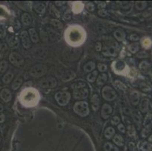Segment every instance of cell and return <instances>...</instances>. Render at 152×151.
<instances>
[{
  "mask_svg": "<svg viewBox=\"0 0 152 151\" xmlns=\"http://www.w3.org/2000/svg\"><path fill=\"white\" fill-rule=\"evenodd\" d=\"M20 99L24 105H26L27 107H33L38 103L40 95L37 90L34 89L33 88H29L22 92Z\"/></svg>",
  "mask_w": 152,
  "mask_h": 151,
  "instance_id": "1",
  "label": "cell"
},
{
  "mask_svg": "<svg viewBox=\"0 0 152 151\" xmlns=\"http://www.w3.org/2000/svg\"><path fill=\"white\" fill-rule=\"evenodd\" d=\"M86 33L82 32L80 28H70L66 31V41L72 45H78L84 41Z\"/></svg>",
  "mask_w": 152,
  "mask_h": 151,
  "instance_id": "2",
  "label": "cell"
},
{
  "mask_svg": "<svg viewBox=\"0 0 152 151\" xmlns=\"http://www.w3.org/2000/svg\"><path fill=\"white\" fill-rule=\"evenodd\" d=\"M118 44L112 38H108V41L106 42V45L102 48V53L105 56H111L115 57L117 54L118 52Z\"/></svg>",
  "mask_w": 152,
  "mask_h": 151,
  "instance_id": "3",
  "label": "cell"
},
{
  "mask_svg": "<svg viewBox=\"0 0 152 151\" xmlns=\"http://www.w3.org/2000/svg\"><path fill=\"white\" fill-rule=\"evenodd\" d=\"M73 110L76 114L81 116V117H86L89 114V106L86 101H80L74 103Z\"/></svg>",
  "mask_w": 152,
  "mask_h": 151,
  "instance_id": "4",
  "label": "cell"
},
{
  "mask_svg": "<svg viewBox=\"0 0 152 151\" xmlns=\"http://www.w3.org/2000/svg\"><path fill=\"white\" fill-rule=\"evenodd\" d=\"M47 71H48V68L46 65L38 64L33 66L32 67L30 68L29 73H30V76H32V77L40 78L46 75L47 73Z\"/></svg>",
  "mask_w": 152,
  "mask_h": 151,
  "instance_id": "5",
  "label": "cell"
},
{
  "mask_svg": "<svg viewBox=\"0 0 152 151\" xmlns=\"http://www.w3.org/2000/svg\"><path fill=\"white\" fill-rule=\"evenodd\" d=\"M55 98L57 103L59 105L64 107L70 102V98H71V95H70V92L62 91V92H57L55 94Z\"/></svg>",
  "mask_w": 152,
  "mask_h": 151,
  "instance_id": "6",
  "label": "cell"
},
{
  "mask_svg": "<svg viewBox=\"0 0 152 151\" xmlns=\"http://www.w3.org/2000/svg\"><path fill=\"white\" fill-rule=\"evenodd\" d=\"M57 84H58L57 80L53 76L45 77L38 82L39 86L42 88H53L56 87Z\"/></svg>",
  "mask_w": 152,
  "mask_h": 151,
  "instance_id": "7",
  "label": "cell"
},
{
  "mask_svg": "<svg viewBox=\"0 0 152 151\" xmlns=\"http://www.w3.org/2000/svg\"><path fill=\"white\" fill-rule=\"evenodd\" d=\"M102 97L105 101H113L114 100L116 99L117 93L115 90L110 86H104L102 90Z\"/></svg>",
  "mask_w": 152,
  "mask_h": 151,
  "instance_id": "8",
  "label": "cell"
},
{
  "mask_svg": "<svg viewBox=\"0 0 152 151\" xmlns=\"http://www.w3.org/2000/svg\"><path fill=\"white\" fill-rule=\"evenodd\" d=\"M8 59H9L11 64L16 67H19L21 65H23L24 62V59L22 55H20L17 52H11L8 56Z\"/></svg>",
  "mask_w": 152,
  "mask_h": 151,
  "instance_id": "9",
  "label": "cell"
},
{
  "mask_svg": "<svg viewBox=\"0 0 152 151\" xmlns=\"http://www.w3.org/2000/svg\"><path fill=\"white\" fill-rule=\"evenodd\" d=\"M89 91L87 88L74 90V92H73L74 97L76 100L86 99L89 97Z\"/></svg>",
  "mask_w": 152,
  "mask_h": 151,
  "instance_id": "10",
  "label": "cell"
},
{
  "mask_svg": "<svg viewBox=\"0 0 152 151\" xmlns=\"http://www.w3.org/2000/svg\"><path fill=\"white\" fill-rule=\"evenodd\" d=\"M113 113V108L110 104L104 103L101 110V116L103 119H108L110 118Z\"/></svg>",
  "mask_w": 152,
  "mask_h": 151,
  "instance_id": "11",
  "label": "cell"
},
{
  "mask_svg": "<svg viewBox=\"0 0 152 151\" xmlns=\"http://www.w3.org/2000/svg\"><path fill=\"white\" fill-rule=\"evenodd\" d=\"M20 40L22 42V46L25 49H29L31 47V42H30V36L27 31L24 30L20 33Z\"/></svg>",
  "mask_w": 152,
  "mask_h": 151,
  "instance_id": "12",
  "label": "cell"
},
{
  "mask_svg": "<svg viewBox=\"0 0 152 151\" xmlns=\"http://www.w3.org/2000/svg\"><path fill=\"white\" fill-rule=\"evenodd\" d=\"M75 78H76L75 72L70 70H65L61 75V80L62 82H64L71 81V80H74Z\"/></svg>",
  "mask_w": 152,
  "mask_h": 151,
  "instance_id": "13",
  "label": "cell"
},
{
  "mask_svg": "<svg viewBox=\"0 0 152 151\" xmlns=\"http://www.w3.org/2000/svg\"><path fill=\"white\" fill-rule=\"evenodd\" d=\"M0 98L4 102L11 101L12 99V94L8 88H2L0 92Z\"/></svg>",
  "mask_w": 152,
  "mask_h": 151,
  "instance_id": "14",
  "label": "cell"
},
{
  "mask_svg": "<svg viewBox=\"0 0 152 151\" xmlns=\"http://www.w3.org/2000/svg\"><path fill=\"white\" fill-rule=\"evenodd\" d=\"M101 100L98 94H94L91 97V106L94 111H97L100 107Z\"/></svg>",
  "mask_w": 152,
  "mask_h": 151,
  "instance_id": "15",
  "label": "cell"
},
{
  "mask_svg": "<svg viewBox=\"0 0 152 151\" xmlns=\"http://www.w3.org/2000/svg\"><path fill=\"white\" fill-rule=\"evenodd\" d=\"M33 9L37 14H39L40 15H42L45 14L46 8L45 4H43L42 2H36L34 4Z\"/></svg>",
  "mask_w": 152,
  "mask_h": 151,
  "instance_id": "16",
  "label": "cell"
},
{
  "mask_svg": "<svg viewBox=\"0 0 152 151\" xmlns=\"http://www.w3.org/2000/svg\"><path fill=\"white\" fill-rule=\"evenodd\" d=\"M114 36L116 39L117 41L122 42V41H123L125 39V38H126V33L123 31V30L118 28V29H117L114 32Z\"/></svg>",
  "mask_w": 152,
  "mask_h": 151,
  "instance_id": "17",
  "label": "cell"
},
{
  "mask_svg": "<svg viewBox=\"0 0 152 151\" xmlns=\"http://www.w3.org/2000/svg\"><path fill=\"white\" fill-rule=\"evenodd\" d=\"M29 36H30V40L32 41L33 43H37V42L40 41V39H39V35L36 32V30L34 29V28H30L28 31Z\"/></svg>",
  "mask_w": 152,
  "mask_h": 151,
  "instance_id": "18",
  "label": "cell"
},
{
  "mask_svg": "<svg viewBox=\"0 0 152 151\" xmlns=\"http://www.w3.org/2000/svg\"><path fill=\"white\" fill-rule=\"evenodd\" d=\"M23 82H24V80H23V78L21 77V76H18L16 79H14V81L12 82V89L14 90V91H15V90H18L23 84Z\"/></svg>",
  "mask_w": 152,
  "mask_h": 151,
  "instance_id": "19",
  "label": "cell"
},
{
  "mask_svg": "<svg viewBox=\"0 0 152 151\" xmlns=\"http://www.w3.org/2000/svg\"><path fill=\"white\" fill-rule=\"evenodd\" d=\"M95 67L96 64L94 61H89L83 66V70L85 73H91L94 71Z\"/></svg>",
  "mask_w": 152,
  "mask_h": 151,
  "instance_id": "20",
  "label": "cell"
},
{
  "mask_svg": "<svg viewBox=\"0 0 152 151\" xmlns=\"http://www.w3.org/2000/svg\"><path fill=\"white\" fill-rule=\"evenodd\" d=\"M21 22L24 26H29L32 23V18L28 13H24L21 16Z\"/></svg>",
  "mask_w": 152,
  "mask_h": 151,
  "instance_id": "21",
  "label": "cell"
},
{
  "mask_svg": "<svg viewBox=\"0 0 152 151\" xmlns=\"http://www.w3.org/2000/svg\"><path fill=\"white\" fill-rule=\"evenodd\" d=\"M113 142L116 144L117 147H123L124 139L120 135H116L113 137Z\"/></svg>",
  "mask_w": 152,
  "mask_h": 151,
  "instance_id": "22",
  "label": "cell"
},
{
  "mask_svg": "<svg viewBox=\"0 0 152 151\" xmlns=\"http://www.w3.org/2000/svg\"><path fill=\"white\" fill-rule=\"evenodd\" d=\"M14 78V73L12 72H7L2 78V82L4 84H9Z\"/></svg>",
  "mask_w": 152,
  "mask_h": 151,
  "instance_id": "23",
  "label": "cell"
},
{
  "mask_svg": "<svg viewBox=\"0 0 152 151\" xmlns=\"http://www.w3.org/2000/svg\"><path fill=\"white\" fill-rule=\"evenodd\" d=\"M115 135V129L112 126H109L104 131V137L108 140H110Z\"/></svg>",
  "mask_w": 152,
  "mask_h": 151,
  "instance_id": "24",
  "label": "cell"
},
{
  "mask_svg": "<svg viewBox=\"0 0 152 151\" xmlns=\"http://www.w3.org/2000/svg\"><path fill=\"white\" fill-rule=\"evenodd\" d=\"M130 98L132 104L137 105L138 103V101H139V95L137 92H132L130 93Z\"/></svg>",
  "mask_w": 152,
  "mask_h": 151,
  "instance_id": "25",
  "label": "cell"
},
{
  "mask_svg": "<svg viewBox=\"0 0 152 151\" xmlns=\"http://www.w3.org/2000/svg\"><path fill=\"white\" fill-rule=\"evenodd\" d=\"M104 151H120L119 148L114 144L110 142H107L104 144Z\"/></svg>",
  "mask_w": 152,
  "mask_h": 151,
  "instance_id": "26",
  "label": "cell"
},
{
  "mask_svg": "<svg viewBox=\"0 0 152 151\" xmlns=\"http://www.w3.org/2000/svg\"><path fill=\"white\" fill-rule=\"evenodd\" d=\"M108 80V75L105 73H102L99 76H98L97 78V81L96 83L98 86H103Z\"/></svg>",
  "mask_w": 152,
  "mask_h": 151,
  "instance_id": "27",
  "label": "cell"
},
{
  "mask_svg": "<svg viewBox=\"0 0 152 151\" xmlns=\"http://www.w3.org/2000/svg\"><path fill=\"white\" fill-rule=\"evenodd\" d=\"M50 24L53 27L56 28L58 30H62L64 27V25L58 19H51L50 20Z\"/></svg>",
  "mask_w": 152,
  "mask_h": 151,
  "instance_id": "28",
  "label": "cell"
},
{
  "mask_svg": "<svg viewBox=\"0 0 152 151\" xmlns=\"http://www.w3.org/2000/svg\"><path fill=\"white\" fill-rule=\"evenodd\" d=\"M83 7H84V5H83L82 2H74V5H73L72 10L74 13H80V12L82 11Z\"/></svg>",
  "mask_w": 152,
  "mask_h": 151,
  "instance_id": "29",
  "label": "cell"
},
{
  "mask_svg": "<svg viewBox=\"0 0 152 151\" xmlns=\"http://www.w3.org/2000/svg\"><path fill=\"white\" fill-rule=\"evenodd\" d=\"M97 77H98V71L94 70V71L91 72V73H89L88 74L86 79H87V80H88L89 82L92 83V82H95V80H97Z\"/></svg>",
  "mask_w": 152,
  "mask_h": 151,
  "instance_id": "30",
  "label": "cell"
},
{
  "mask_svg": "<svg viewBox=\"0 0 152 151\" xmlns=\"http://www.w3.org/2000/svg\"><path fill=\"white\" fill-rule=\"evenodd\" d=\"M48 33V36L50 37V39L52 40L58 39L59 36H60L58 33H57L55 30H53V29H51V28L48 29V33Z\"/></svg>",
  "mask_w": 152,
  "mask_h": 151,
  "instance_id": "31",
  "label": "cell"
},
{
  "mask_svg": "<svg viewBox=\"0 0 152 151\" xmlns=\"http://www.w3.org/2000/svg\"><path fill=\"white\" fill-rule=\"evenodd\" d=\"M86 84L85 82L80 81V82H76L75 83H74L71 86L72 88L74 90L76 89H80V88H86Z\"/></svg>",
  "mask_w": 152,
  "mask_h": 151,
  "instance_id": "32",
  "label": "cell"
},
{
  "mask_svg": "<svg viewBox=\"0 0 152 151\" xmlns=\"http://www.w3.org/2000/svg\"><path fill=\"white\" fill-rule=\"evenodd\" d=\"M148 108V99H143L140 103V110L142 113H145Z\"/></svg>",
  "mask_w": 152,
  "mask_h": 151,
  "instance_id": "33",
  "label": "cell"
},
{
  "mask_svg": "<svg viewBox=\"0 0 152 151\" xmlns=\"http://www.w3.org/2000/svg\"><path fill=\"white\" fill-rule=\"evenodd\" d=\"M114 65H115V70L114 71L117 72L118 70H122L124 67H125V63L121 61H118L114 62Z\"/></svg>",
  "mask_w": 152,
  "mask_h": 151,
  "instance_id": "34",
  "label": "cell"
},
{
  "mask_svg": "<svg viewBox=\"0 0 152 151\" xmlns=\"http://www.w3.org/2000/svg\"><path fill=\"white\" fill-rule=\"evenodd\" d=\"M114 86H115L117 88H118L119 90H120V91H126V86H125L123 82L119 81V80H116V81L114 82Z\"/></svg>",
  "mask_w": 152,
  "mask_h": 151,
  "instance_id": "35",
  "label": "cell"
},
{
  "mask_svg": "<svg viewBox=\"0 0 152 151\" xmlns=\"http://www.w3.org/2000/svg\"><path fill=\"white\" fill-rule=\"evenodd\" d=\"M138 48H139V45H138V43H136V42L132 43L129 46V50H130L132 53H133V54H135V53H136V52H138Z\"/></svg>",
  "mask_w": 152,
  "mask_h": 151,
  "instance_id": "36",
  "label": "cell"
},
{
  "mask_svg": "<svg viewBox=\"0 0 152 151\" xmlns=\"http://www.w3.org/2000/svg\"><path fill=\"white\" fill-rule=\"evenodd\" d=\"M7 68H8V62L4 60L0 61V73H5Z\"/></svg>",
  "mask_w": 152,
  "mask_h": 151,
  "instance_id": "37",
  "label": "cell"
},
{
  "mask_svg": "<svg viewBox=\"0 0 152 151\" xmlns=\"http://www.w3.org/2000/svg\"><path fill=\"white\" fill-rule=\"evenodd\" d=\"M147 5V2H136V8L138 10H143Z\"/></svg>",
  "mask_w": 152,
  "mask_h": 151,
  "instance_id": "38",
  "label": "cell"
},
{
  "mask_svg": "<svg viewBox=\"0 0 152 151\" xmlns=\"http://www.w3.org/2000/svg\"><path fill=\"white\" fill-rule=\"evenodd\" d=\"M8 44L11 47H17L19 42H18V40L16 38L12 37L11 39L8 40Z\"/></svg>",
  "mask_w": 152,
  "mask_h": 151,
  "instance_id": "39",
  "label": "cell"
},
{
  "mask_svg": "<svg viewBox=\"0 0 152 151\" xmlns=\"http://www.w3.org/2000/svg\"><path fill=\"white\" fill-rule=\"evenodd\" d=\"M97 67H98V71H100L101 73H104V72H106L107 70H108V67H107L106 64H102V63L98 64Z\"/></svg>",
  "mask_w": 152,
  "mask_h": 151,
  "instance_id": "40",
  "label": "cell"
},
{
  "mask_svg": "<svg viewBox=\"0 0 152 151\" xmlns=\"http://www.w3.org/2000/svg\"><path fill=\"white\" fill-rule=\"evenodd\" d=\"M110 123L112 124L113 125H118V124L120 123V119L119 116H113V118L110 120Z\"/></svg>",
  "mask_w": 152,
  "mask_h": 151,
  "instance_id": "41",
  "label": "cell"
},
{
  "mask_svg": "<svg viewBox=\"0 0 152 151\" xmlns=\"http://www.w3.org/2000/svg\"><path fill=\"white\" fill-rule=\"evenodd\" d=\"M135 133H136V131H135L134 127L132 125H129L127 127V134L129 135V136L132 137L135 135Z\"/></svg>",
  "mask_w": 152,
  "mask_h": 151,
  "instance_id": "42",
  "label": "cell"
},
{
  "mask_svg": "<svg viewBox=\"0 0 152 151\" xmlns=\"http://www.w3.org/2000/svg\"><path fill=\"white\" fill-rule=\"evenodd\" d=\"M5 27L2 24H0V39H4L5 37Z\"/></svg>",
  "mask_w": 152,
  "mask_h": 151,
  "instance_id": "43",
  "label": "cell"
},
{
  "mask_svg": "<svg viewBox=\"0 0 152 151\" xmlns=\"http://www.w3.org/2000/svg\"><path fill=\"white\" fill-rule=\"evenodd\" d=\"M51 14H52V15H54V16L55 15L57 18H60V13L57 10L56 8H55L54 5L51 6Z\"/></svg>",
  "mask_w": 152,
  "mask_h": 151,
  "instance_id": "44",
  "label": "cell"
},
{
  "mask_svg": "<svg viewBox=\"0 0 152 151\" xmlns=\"http://www.w3.org/2000/svg\"><path fill=\"white\" fill-rule=\"evenodd\" d=\"M71 18H72V13H71L70 11L67 10L64 12V15H63V18H64V20H70Z\"/></svg>",
  "mask_w": 152,
  "mask_h": 151,
  "instance_id": "45",
  "label": "cell"
},
{
  "mask_svg": "<svg viewBox=\"0 0 152 151\" xmlns=\"http://www.w3.org/2000/svg\"><path fill=\"white\" fill-rule=\"evenodd\" d=\"M40 37H41L42 41H44V42H47V40H48V33L45 32L44 30H41V32H40Z\"/></svg>",
  "mask_w": 152,
  "mask_h": 151,
  "instance_id": "46",
  "label": "cell"
},
{
  "mask_svg": "<svg viewBox=\"0 0 152 151\" xmlns=\"http://www.w3.org/2000/svg\"><path fill=\"white\" fill-rule=\"evenodd\" d=\"M86 8L89 12H93L95 8V6L94 3L92 2H88L87 4L86 5Z\"/></svg>",
  "mask_w": 152,
  "mask_h": 151,
  "instance_id": "47",
  "label": "cell"
},
{
  "mask_svg": "<svg viewBox=\"0 0 152 151\" xmlns=\"http://www.w3.org/2000/svg\"><path fill=\"white\" fill-rule=\"evenodd\" d=\"M132 6V4L131 3H130V2H122L121 3H120V7L123 8V9H128V8H130V7Z\"/></svg>",
  "mask_w": 152,
  "mask_h": 151,
  "instance_id": "48",
  "label": "cell"
},
{
  "mask_svg": "<svg viewBox=\"0 0 152 151\" xmlns=\"http://www.w3.org/2000/svg\"><path fill=\"white\" fill-rule=\"evenodd\" d=\"M98 14L100 17H103V18H105V17H108L109 14H108V12H107L105 9H101V10H98Z\"/></svg>",
  "mask_w": 152,
  "mask_h": 151,
  "instance_id": "49",
  "label": "cell"
},
{
  "mask_svg": "<svg viewBox=\"0 0 152 151\" xmlns=\"http://www.w3.org/2000/svg\"><path fill=\"white\" fill-rule=\"evenodd\" d=\"M13 26H14V30H19L21 28V24L20 23V21L18 20H15L13 23Z\"/></svg>",
  "mask_w": 152,
  "mask_h": 151,
  "instance_id": "50",
  "label": "cell"
},
{
  "mask_svg": "<svg viewBox=\"0 0 152 151\" xmlns=\"http://www.w3.org/2000/svg\"><path fill=\"white\" fill-rule=\"evenodd\" d=\"M117 128H118V130L120 132H122V133H125L126 132V129H125V126H124V125L123 123L118 124Z\"/></svg>",
  "mask_w": 152,
  "mask_h": 151,
  "instance_id": "51",
  "label": "cell"
},
{
  "mask_svg": "<svg viewBox=\"0 0 152 151\" xmlns=\"http://www.w3.org/2000/svg\"><path fill=\"white\" fill-rule=\"evenodd\" d=\"M137 57L139 58H144L148 57V54H147L146 52H140L138 54H137Z\"/></svg>",
  "mask_w": 152,
  "mask_h": 151,
  "instance_id": "52",
  "label": "cell"
},
{
  "mask_svg": "<svg viewBox=\"0 0 152 151\" xmlns=\"http://www.w3.org/2000/svg\"><path fill=\"white\" fill-rule=\"evenodd\" d=\"M128 146H129V149H130V151H136V145H135V144L133 143V142H130Z\"/></svg>",
  "mask_w": 152,
  "mask_h": 151,
  "instance_id": "53",
  "label": "cell"
},
{
  "mask_svg": "<svg viewBox=\"0 0 152 151\" xmlns=\"http://www.w3.org/2000/svg\"><path fill=\"white\" fill-rule=\"evenodd\" d=\"M95 49H96V51H97V52H100V51H102V43H101V42H98L97 43H96Z\"/></svg>",
  "mask_w": 152,
  "mask_h": 151,
  "instance_id": "54",
  "label": "cell"
},
{
  "mask_svg": "<svg viewBox=\"0 0 152 151\" xmlns=\"http://www.w3.org/2000/svg\"><path fill=\"white\" fill-rule=\"evenodd\" d=\"M105 7H106V3H105V2H100V3L98 5V8L99 10H101V9H104Z\"/></svg>",
  "mask_w": 152,
  "mask_h": 151,
  "instance_id": "55",
  "label": "cell"
},
{
  "mask_svg": "<svg viewBox=\"0 0 152 151\" xmlns=\"http://www.w3.org/2000/svg\"><path fill=\"white\" fill-rule=\"evenodd\" d=\"M5 120V116L3 113H0V123H2L4 122Z\"/></svg>",
  "mask_w": 152,
  "mask_h": 151,
  "instance_id": "56",
  "label": "cell"
},
{
  "mask_svg": "<svg viewBox=\"0 0 152 151\" xmlns=\"http://www.w3.org/2000/svg\"><path fill=\"white\" fill-rule=\"evenodd\" d=\"M138 39V36L136 35V34H132L130 36V40L132 41H137Z\"/></svg>",
  "mask_w": 152,
  "mask_h": 151,
  "instance_id": "57",
  "label": "cell"
},
{
  "mask_svg": "<svg viewBox=\"0 0 152 151\" xmlns=\"http://www.w3.org/2000/svg\"><path fill=\"white\" fill-rule=\"evenodd\" d=\"M55 4L57 6H62L65 4V2H63V1H61H61H56V2H55Z\"/></svg>",
  "mask_w": 152,
  "mask_h": 151,
  "instance_id": "58",
  "label": "cell"
},
{
  "mask_svg": "<svg viewBox=\"0 0 152 151\" xmlns=\"http://www.w3.org/2000/svg\"><path fill=\"white\" fill-rule=\"evenodd\" d=\"M7 48V46L5 44H0V51H2L3 49H6Z\"/></svg>",
  "mask_w": 152,
  "mask_h": 151,
  "instance_id": "59",
  "label": "cell"
},
{
  "mask_svg": "<svg viewBox=\"0 0 152 151\" xmlns=\"http://www.w3.org/2000/svg\"><path fill=\"white\" fill-rule=\"evenodd\" d=\"M124 113H126V114H130V109H129V108H125V109H124Z\"/></svg>",
  "mask_w": 152,
  "mask_h": 151,
  "instance_id": "60",
  "label": "cell"
},
{
  "mask_svg": "<svg viewBox=\"0 0 152 151\" xmlns=\"http://www.w3.org/2000/svg\"><path fill=\"white\" fill-rule=\"evenodd\" d=\"M4 110V106L2 105V103H0V113H2Z\"/></svg>",
  "mask_w": 152,
  "mask_h": 151,
  "instance_id": "61",
  "label": "cell"
},
{
  "mask_svg": "<svg viewBox=\"0 0 152 151\" xmlns=\"http://www.w3.org/2000/svg\"><path fill=\"white\" fill-rule=\"evenodd\" d=\"M2 88V84H1V82H0V89Z\"/></svg>",
  "mask_w": 152,
  "mask_h": 151,
  "instance_id": "62",
  "label": "cell"
},
{
  "mask_svg": "<svg viewBox=\"0 0 152 151\" xmlns=\"http://www.w3.org/2000/svg\"><path fill=\"white\" fill-rule=\"evenodd\" d=\"M0 143H1V137H0Z\"/></svg>",
  "mask_w": 152,
  "mask_h": 151,
  "instance_id": "63",
  "label": "cell"
}]
</instances>
